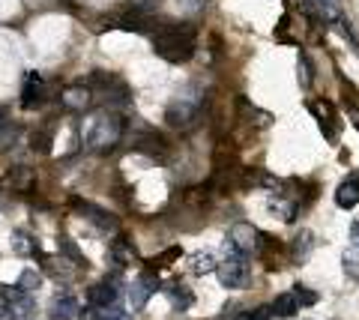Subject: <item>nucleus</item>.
Segmentation results:
<instances>
[{"instance_id": "1", "label": "nucleus", "mask_w": 359, "mask_h": 320, "mask_svg": "<svg viewBox=\"0 0 359 320\" xmlns=\"http://www.w3.org/2000/svg\"><path fill=\"white\" fill-rule=\"evenodd\" d=\"M195 46H198V36L192 27H159L153 33V51L159 54L162 60L168 63H186L192 60L195 54Z\"/></svg>"}, {"instance_id": "2", "label": "nucleus", "mask_w": 359, "mask_h": 320, "mask_svg": "<svg viewBox=\"0 0 359 320\" xmlns=\"http://www.w3.org/2000/svg\"><path fill=\"white\" fill-rule=\"evenodd\" d=\"M123 138V120L111 111H102L90 120V126L84 132V144L93 153H108L120 144Z\"/></svg>"}, {"instance_id": "3", "label": "nucleus", "mask_w": 359, "mask_h": 320, "mask_svg": "<svg viewBox=\"0 0 359 320\" xmlns=\"http://www.w3.org/2000/svg\"><path fill=\"white\" fill-rule=\"evenodd\" d=\"M219 281L224 288H245L249 281V263H245V255H240L231 242H224V260L216 267Z\"/></svg>"}, {"instance_id": "4", "label": "nucleus", "mask_w": 359, "mask_h": 320, "mask_svg": "<svg viewBox=\"0 0 359 320\" xmlns=\"http://www.w3.org/2000/svg\"><path fill=\"white\" fill-rule=\"evenodd\" d=\"M156 291H159V275L144 272L141 279H135L132 288H129V308H132V312H141Z\"/></svg>"}, {"instance_id": "5", "label": "nucleus", "mask_w": 359, "mask_h": 320, "mask_svg": "<svg viewBox=\"0 0 359 320\" xmlns=\"http://www.w3.org/2000/svg\"><path fill=\"white\" fill-rule=\"evenodd\" d=\"M228 242L240 251V255H252V251L257 249V230H255L249 222H237V225L231 228Z\"/></svg>"}, {"instance_id": "6", "label": "nucleus", "mask_w": 359, "mask_h": 320, "mask_svg": "<svg viewBox=\"0 0 359 320\" xmlns=\"http://www.w3.org/2000/svg\"><path fill=\"white\" fill-rule=\"evenodd\" d=\"M198 105H192V102H174L171 108H168V114H165V120H168V126H174V129H189L198 120Z\"/></svg>"}, {"instance_id": "7", "label": "nucleus", "mask_w": 359, "mask_h": 320, "mask_svg": "<svg viewBox=\"0 0 359 320\" xmlns=\"http://www.w3.org/2000/svg\"><path fill=\"white\" fill-rule=\"evenodd\" d=\"M120 300V288L117 281H99L87 291V302L93 308H108V305H117Z\"/></svg>"}, {"instance_id": "8", "label": "nucleus", "mask_w": 359, "mask_h": 320, "mask_svg": "<svg viewBox=\"0 0 359 320\" xmlns=\"http://www.w3.org/2000/svg\"><path fill=\"white\" fill-rule=\"evenodd\" d=\"M78 314H81V305H78V300L72 293H57L51 300V305H48V317L51 320H72Z\"/></svg>"}, {"instance_id": "9", "label": "nucleus", "mask_w": 359, "mask_h": 320, "mask_svg": "<svg viewBox=\"0 0 359 320\" xmlns=\"http://www.w3.org/2000/svg\"><path fill=\"white\" fill-rule=\"evenodd\" d=\"M45 102V81L36 72H30L25 78V87H21V105L25 108H36Z\"/></svg>"}, {"instance_id": "10", "label": "nucleus", "mask_w": 359, "mask_h": 320, "mask_svg": "<svg viewBox=\"0 0 359 320\" xmlns=\"http://www.w3.org/2000/svg\"><path fill=\"white\" fill-rule=\"evenodd\" d=\"M335 204H339L341 209H353L359 204V171L351 174L347 180L335 189Z\"/></svg>"}, {"instance_id": "11", "label": "nucleus", "mask_w": 359, "mask_h": 320, "mask_svg": "<svg viewBox=\"0 0 359 320\" xmlns=\"http://www.w3.org/2000/svg\"><path fill=\"white\" fill-rule=\"evenodd\" d=\"M75 207L81 209V216H87L99 230H117V218L111 213H105V209H99L93 204H81V201H75Z\"/></svg>"}, {"instance_id": "12", "label": "nucleus", "mask_w": 359, "mask_h": 320, "mask_svg": "<svg viewBox=\"0 0 359 320\" xmlns=\"http://www.w3.org/2000/svg\"><path fill=\"white\" fill-rule=\"evenodd\" d=\"M60 99L69 111H84L90 105V99H93V93H90V87H84V84H75V87H66Z\"/></svg>"}, {"instance_id": "13", "label": "nucleus", "mask_w": 359, "mask_h": 320, "mask_svg": "<svg viewBox=\"0 0 359 320\" xmlns=\"http://www.w3.org/2000/svg\"><path fill=\"white\" fill-rule=\"evenodd\" d=\"M81 320H132L129 312H123L120 305H108V308H93L90 305L81 314Z\"/></svg>"}, {"instance_id": "14", "label": "nucleus", "mask_w": 359, "mask_h": 320, "mask_svg": "<svg viewBox=\"0 0 359 320\" xmlns=\"http://www.w3.org/2000/svg\"><path fill=\"white\" fill-rule=\"evenodd\" d=\"M165 293H168V300H171L174 308H192V302H195V296L186 284H168Z\"/></svg>"}, {"instance_id": "15", "label": "nucleus", "mask_w": 359, "mask_h": 320, "mask_svg": "<svg viewBox=\"0 0 359 320\" xmlns=\"http://www.w3.org/2000/svg\"><path fill=\"white\" fill-rule=\"evenodd\" d=\"M297 300H294V293H282V296H276V302L273 305H269V312H273L276 317H294L297 314Z\"/></svg>"}, {"instance_id": "16", "label": "nucleus", "mask_w": 359, "mask_h": 320, "mask_svg": "<svg viewBox=\"0 0 359 320\" xmlns=\"http://www.w3.org/2000/svg\"><path fill=\"white\" fill-rule=\"evenodd\" d=\"M216 267H219V260H216L212 251H195V255H192V272L204 275V272H212Z\"/></svg>"}, {"instance_id": "17", "label": "nucleus", "mask_w": 359, "mask_h": 320, "mask_svg": "<svg viewBox=\"0 0 359 320\" xmlns=\"http://www.w3.org/2000/svg\"><path fill=\"white\" fill-rule=\"evenodd\" d=\"M111 258H114L120 267H126V263L135 260V249L129 246L126 239H114V242H111Z\"/></svg>"}, {"instance_id": "18", "label": "nucleus", "mask_w": 359, "mask_h": 320, "mask_svg": "<svg viewBox=\"0 0 359 320\" xmlns=\"http://www.w3.org/2000/svg\"><path fill=\"white\" fill-rule=\"evenodd\" d=\"M13 251L15 255H36V242H33V237L25 234V230H15L13 234Z\"/></svg>"}, {"instance_id": "19", "label": "nucleus", "mask_w": 359, "mask_h": 320, "mask_svg": "<svg viewBox=\"0 0 359 320\" xmlns=\"http://www.w3.org/2000/svg\"><path fill=\"white\" fill-rule=\"evenodd\" d=\"M311 246H314V237L309 234V230H302V234L294 239V258L302 263L309 258V251H311Z\"/></svg>"}, {"instance_id": "20", "label": "nucleus", "mask_w": 359, "mask_h": 320, "mask_svg": "<svg viewBox=\"0 0 359 320\" xmlns=\"http://www.w3.org/2000/svg\"><path fill=\"white\" fill-rule=\"evenodd\" d=\"M147 15H141V13H132V15H123L120 21H117V27H123V30H147L150 25H147Z\"/></svg>"}, {"instance_id": "21", "label": "nucleus", "mask_w": 359, "mask_h": 320, "mask_svg": "<svg viewBox=\"0 0 359 320\" xmlns=\"http://www.w3.org/2000/svg\"><path fill=\"white\" fill-rule=\"evenodd\" d=\"M39 281H42V279H39V272H36V270H25V272H21V279H18V291L30 296L33 291L39 288Z\"/></svg>"}, {"instance_id": "22", "label": "nucleus", "mask_w": 359, "mask_h": 320, "mask_svg": "<svg viewBox=\"0 0 359 320\" xmlns=\"http://www.w3.org/2000/svg\"><path fill=\"white\" fill-rule=\"evenodd\" d=\"M60 251H63V255H66V258H69L72 263H78V267H87V260H84V255H81V251H78V249H75V242H72L69 237H60Z\"/></svg>"}, {"instance_id": "23", "label": "nucleus", "mask_w": 359, "mask_h": 320, "mask_svg": "<svg viewBox=\"0 0 359 320\" xmlns=\"http://www.w3.org/2000/svg\"><path fill=\"white\" fill-rule=\"evenodd\" d=\"M294 300H297V305H314V302H318V293H311L309 288L297 284V288H294Z\"/></svg>"}, {"instance_id": "24", "label": "nucleus", "mask_w": 359, "mask_h": 320, "mask_svg": "<svg viewBox=\"0 0 359 320\" xmlns=\"http://www.w3.org/2000/svg\"><path fill=\"white\" fill-rule=\"evenodd\" d=\"M48 135L45 132H39V135H33V150H39V153H48Z\"/></svg>"}, {"instance_id": "25", "label": "nucleus", "mask_w": 359, "mask_h": 320, "mask_svg": "<svg viewBox=\"0 0 359 320\" xmlns=\"http://www.w3.org/2000/svg\"><path fill=\"white\" fill-rule=\"evenodd\" d=\"M174 258H180V249H168L165 255H159V258L153 260V267H162V263H171Z\"/></svg>"}, {"instance_id": "26", "label": "nucleus", "mask_w": 359, "mask_h": 320, "mask_svg": "<svg viewBox=\"0 0 359 320\" xmlns=\"http://www.w3.org/2000/svg\"><path fill=\"white\" fill-rule=\"evenodd\" d=\"M294 4H297V6H299V9H302V13H306L309 18H318V6H314L311 0H294Z\"/></svg>"}, {"instance_id": "27", "label": "nucleus", "mask_w": 359, "mask_h": 320, "mask_svg": "<svg viewBox=\"0 0 359 320\" xmlns=\"http://www.w3.org/2000/svg\"><path fill=\"white\" fill-rule=\"evenodd\" d=\"M344 270H351L356 279H359V258L356 255H344Z\"/></svg>"}, {"instance_id": "28", "label": "nucleus", "mask_w": 359, "mask_h": 320, "mask_svg": "<svg viewBox=\"0 0 359 320\" xmlns=\"http://www.w3.org/2000/svg\"><path fill=\"white\" fill-rule=\"evenodd\" d=\"M249 317L252 320H269V317H273V312H269V305H261V308H255Z\"/></svg>"}, {"instance_id": "29", "label": "nucleus", "mask_w": 359, "mask_h": 320, "mask_svg": "<svg viewBox=\"0 0 359 320\" xmlns=\"http://www.w3.org/2000/svg\"><path fill=\"white\" fill-rule=\"evenodd\" d=\"M299 72H302V84H311V72H309V60L299 57Z\"/></svg>"}, {"instance_id": "30", "label": "nucleus", "mask_w": 359, "mask_h": 320, "mask_svg": "<svg viewBox=\"0 0 359 320\" xmlns=\"http://www.w3.org/2000/svg\"><path fill=\"white\" fill-rule=\"evenodd\" d=\"M351 242L359 249V222H353V225H351Z\"/></svg>"}, {"instance_id": "31", "label": "nucleus", "mask_w": 359, "mask_h": 320, "mask_svg": "<svg viewBox=\"0 0 359 320\" xmlns=\"http://www.w3.org/2000/svg\"><path fill=\"white\" fill-rule=\"evenodd\" d=\"M318 4H320V6H327L330 13H335V9H339V0H318Z\"/></svg>"}, {"instance_id": "32", "label": "nucleus", "mask_w": 359, "mask_h": 320, "mask_svg": "<svg viewBox=\"0 0 359 320\" xmlns=\"http://www.w3.org/2000/svg\"><path fill=\"white\" fill-rule=\"evenodd\" d=\"M207 0H186V6H192V9H198V6H204Z\"/></svg>"}, {"instance_id": "33", "label": "nucleus", "mask_w": 359, "mask_h": 320, "mask_svg": "<svg viewBox=\"0 0 359 320\" xmlns=\"http://www.w3.org/2000/svg\"><path fill=\"white\" fill-rule=\"evenodd\" d=\"M233 320H252L249 314H240V317H233Z\"/></svg>"}]
</instances>
